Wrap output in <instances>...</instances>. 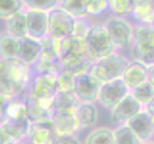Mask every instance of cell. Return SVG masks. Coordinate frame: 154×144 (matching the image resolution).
Listing matches in <instances>:
<instances>
[{
	"mask_svg": "<svg viewBox=\"0 0 154 144\" xmlns=\"http://www.w3.org/2000/svg\"><path fill=\"white\" fill-rule=\"evenodd\" d=\"M10 140H11V138L9 137L7 133L4 131L1 124H0V144H7Z\"/></svg>",
	"mask_w": 154,
	"mask_h": 144,
	"instance_id": "cell-40",
	"label": "cell"
},
{
	"mask_svg": "<svg viewBox=\"0 0 154 144\" xmlns=\"http://www.w3.org/2000/svg\"><path fill=\"white\" fill-rule=\"evenodd\" d=\"M12 98L7 97V96L0 93V124L4 122L7 117V112L9 105L11 103Z\"/></svg>",
	"mask_w": 154,
	"mask_h": 144,
	"instance_id": "cell-38",
	"label": "cell"
},
{
	"mask_svg": "<svg viewBox=\"0 0 154 144\" xmlns=\"http://www.w3.org/2000/svg\"><path fill=\"white\" fill-rule=\"evenodd\" d=\"M74 78L75 75L67 70L62 69L57 75V83L59 90L74 91Z\"/></svg>",
	"mask_w": 154,
	"mask_h": 144,
	"instance_id": "cell-35",
	"label": "cell"
},
{
	"mask_svg": "<svg viewBox=\"0 0 154 144\" xmlns=\"http://www.w3.org/2000/svg\"><path fill=\"white\" fill-rule=\"evenodd\" d=\"M143 109L131 94H128L111 110L110 119L115 126L125 125L132 117Z\"/></svg>",
	"mask_w": 154,
	"mask_h": 144,
	"instance_id": "cell-9",
	"label": "cell"
},
{
	"mask_svg": "<svg viewBox=\"0 0 154 144\" xmlns=\"http://www.w3.org/2000/svg\"><path fill=\"white\" fill-rule=\"evenodd\" d=\"M54 144H82L79 137L75 134H58Z\"/></svg>",
	"mask_w": 154,
	"mask_h": 144,
	"instance_id": "cell-37",
	"label": "cell"
},
{
	"mask_svg": "<svg viewBox=\"0 0 154 144\" xmlns=\"http://www.w3.org/2000/svg\"><path fill=\"white\" fill-rule=\"evenodd\" d=\"M7 144H29V143L26 142L24 139H21V140H10Z\"/></svg>",
	"mask_w": 154,
	"mask_h": 144,
	"instance_id": "cell-42",
	"label": "cell"
},
{
	"mask_svg": "<svg viewBox=\"0 0 154 144\" xmlns=\"http://www.w3.org/2000/svg\"><path fill=\"white\" fill-rule=\"evenodd\" d=\"M86 53H89L86 38L70 36L60 40L59 41L57 55L59 57L60 62L66 58L86 54Z\"/></svg>",
	"mask_w": 154,
	"mask_h": 144,
	"instance_id": "cell-14",
	"label": "cell"
},
{
	"mask_svg": "<svg viewBox=\"0 0 154 144\" xmlns=\"http://www.w3.org/2000/svg\"><path fill=\"white\" fill-rule=\"evenodd\" d=\"M127 125L142 141L154 138L152 116L144 109L130 119Z\"/></svg>",
	"mask_w": 154,
	"mask_h": 144,
	"instance_id": "cell-13",
	"label": "cell"
},
{
	"mask_svg": "<svg viewBox=\"0 0 154 144\" xmlns=\"http://www.w3.org/2000/svg\"><path fill=\"white\" fill-rule=\"evenodd\" d=\"M130 94L144 108L154 96V86L147 81L130 89Z\"/></svg>",
	"mask_w": 154,
	"mask_h": 144,
	"instance_id": "cell-28",
	"label": "cell"
},
{
	"mask_svg": "<svg viewBox=\"0 0 154 144\" xmlns=\"http://www.w3.org/2000/svg\"><path fill=\"white\" fill-rule=\"evenodd\" d=\"M22 9H25L22 0H0V19L6 20Z\"/></svg>",
	"mask_w": 154,
	"mask_h": 144,
	"instance_id": "cell-32",
	"label": "cell"
},
{
	"mask_svg": "<svg viewBox=\"0 0 154 144\" xmlns=\"http://www.w3.org/2000/svg\"><path fill=\"white\" fill-rule=\"evenodd\" d=\"M26 10H36L42 12H50L59 7L60 0H22Z\"/></svg>",
	"mask_w": 154,
	"mask_h": 144,
	"instance_id": "cell-33",
	"label": "cell"
},
{
	"mask_svg": "<svg viewBox=\"0 0 154 144\" xmlns=\"http://www.w3.org/2000/svg\"><path fill=\"white\" fill-rule=\"evenodd\" d=\"M151 25H152V26H153V27H154V21H153V23H152V24H151Z\"/></svg>",
	"mask_w": 154,
	"mask_h": 144,
	"instance_id": "cell-45",
	"label": "cell"
},
{
	"mask_svg": "<svg viewBox=\"0 0 154 144\" xmlns=\"http://www.w3.org/2000/svg\"><path fill=\"white\" fill-rule=\"evenodd\" d=\"M147 82L154 86V64L147 66Z\"/></svg>",
	"mask_w": 154,
	"mask_h": 144,
	"instance_id": "cell-39",
	"label": "cell"
},
{
	"mask_svg": "<svg viewBox=\"0 0 154 144\" xmlns=\"http://www.w3.org/2000/svg\"><path fill=\"white\" fill-rule=\"evenodd\" d=\"M122 79L131 89L136 86L147 81V65L142 62L131 60L124 70Z\"/></svg>",
	"mask_w": 154,
	"mask_h": 144,
	"instance_id": "cell-16",
	"label": "cell"
},
{
	"mask_svg": "<svg viewBox=\"0 0 154 144\" xmlns=\"http://www.w3.org/2000/svg\"><path fill=\"white\" fill-rule=\"evenodd\" d=\"M30 123L27 116H23L18 118H7L1 123V126L11 140H21L27 137Z\"/></svg>",
	"mask_w": 154,
	"mask_h": 144,
	"instance_id": "cell-21",
	"label": "cell"
},
{
	"mask_svg": "<svg viewBox=\"0 0 154 144\" xmlns=\"http://www.w3.org/2000/svg\"><path fill=\"white\" fill-rule=\"evenodd\" d=\"M142 144H154V138L148 139V140L146 141H142Z\"/></svg>",
	"mask_w": 154,
	"mask_h": 144,
	"instance_id": "cell-43",
	"label": "cell"
},
{
	"mask_svg": "<svg viewBox=\"0 0 154 144\" xmlns=\"http://www.w3.org/2000/svg\"><path fill=\"white\" fill-rule=\"evenodd\" d=\"M102 82L96 77L84 72L75 75L74 78V93L80 102L95 103L97 102L98 94Z\"/></svg>",
	"mask_w": 154,
	"mask_h": 144,
	"instance_id": "cell-7",
	"label": "cell"
},
{
	"mask_svg": "<svg viewBox=\"0 0 154 144\" xmlns=\"http://www.w3.org/2000/svg\"><path fill=\"white\" fill-rule=\"evenodd\" d=\"M91 23H89L86 18H75L74 26H73V32L72 36L86 38L88 36V33L90 31Z\"/></svg>",
	"mask_w": 154,
	"mask_h": 144,
	"instance_id": "cell-36",
	"label": "cell"
},
{
	"mask_svg": "<svg viewBox=\"0 0 154 144\" xmlns=\"http://www.w3.org/2000/svg\"><path fill=\"white\" fill-rule=\"evenodd\" d=\"M6 22V33L18 40H23L28 36V23H27V11L22 9L19 12L13 14Z\"/></svg>",
	"mask_w": 154,
	"mask_h": 144,
	"instance_id": "cell-18",
	"label": "cell"
},
{
	"mask_svg": "<svg viewBox=\"0 0 154 144\" xmlns=\"http://www.w3.org/2000/svg\"><path fill=\"white\" fill-rule=\"evenodd\" d=\"M132 44L144 48H154V27L152 25L133 24Z\"/></svg>",
	"mask_w": 154,
	"mask_h": 144,
	"instance_id": "cell-23",
	"label": "cell"
},
{
	"mask_svg": "<svg viewBox=\"0 0 154 144\" xmlns=\"http://www.w3.org/2000/svg\"><path fill=\"white\" fill-rule=\"evenodd\" d=\"M26 115L30 122H38L51 119V102H43L29 96L25 102Z\"/></svg>",
	"mask_w": 154,
	"mask_h": 144,
	"instance_id": "cell-17",
	"label": "cell"
},
{
	"mask_svg": "<svg viewBox=\"0 0 154 144\" xmlns=\"http://www.w3.org/2000/svg\"><path fill=\"white\" fill-rule=\"evenodd\" d=\"M114 131V144H142V140L127 124L116 126Z\"/></svg>",
	"mask_w": 154,
	"mask_h": 144,
	"instance_id": "cell-27",
	"label": "cell"
},
{
	"mask_svg": "<svg viewBox=\"0 0 154 144\" xmlns=\"http://www.w3.org/2000/svg\"><path fill=\"white\" fill-rule=\"evenodd\" d=\"M94 62V61L89 53H86V54L72 56L66 58L65 60H62L61 64L63 69L67 70L73 75H78L88 71L91 64Z\"/></svg>",
	"mask_w": 154,
	"mask_h": 144,
	"instance_id": "cell-22",
	"label": "cell"
},
{
	"mask_svg": "<svg viewBox=\"0 0 154 144\" xmlns=\"http://www.w3.org/2000/svg\"><path fill=\"white\" fill-rule=\"evenodd\" d=\"M131 59L124 56L119 51L94 61L91 64L88 71L90 74L96 77L102 83L122 78Z\"/></svg>",
	"mask_w": 154,
	"mask_h": 144,
	"instance_id": "cell-2",
	"label": "cell"
},
{
	"mask_svg": "<svg viewBox=\"0 0 154 144\" xmlns=\"http://www.w3.org/2000/svg\"><path fill=\"white\" fill-rule=\"evenodd\" d=\"M143 109L146 110V112L149 114H150V115H153L154 114V96H153V98L150 101H149V103Z\"/></svg>",
	"mask_w": 154,
	"mask_h": 144,
	"instance_id": "cell-41",
	"label": "cell"
},
{
	"mask_svg": "<svg viewBox=\"0 0 154 144\" xmlns=\"http://www.w3.org/2000/svg\"><path fill=\"white\" fill-rule=\"evenodd\" d=\"M79 130L94 127L99 118V110L95 103L80 102L74 110Z\"/></svg>",
	"mask_w": 154,
	"mask_h": 144,
	"instance_id": "cell-15",
	"label": "cell"
},
{
	"mask_svg": "<svg viewBox=\"0 0 154 144\" xmlns=\"http://www.w3.org/2000/svg\"><path fill=\"white\" fill-rule=\"evenodd\" d=\"M130 51H131V60L142 62L147 66L154 64V48H144L131 44Z\"/></svg>",
	"mask_w": 154,
	"mask_h": 144,
	"instance_id": "cell-31",
	"label": "cell"
},
{
	"mask_svg": "<svg viewBox=\"0 0 154 144\" xmlns=\"http://www.w3.org/2000/svg\"><path fill=\"white\" fill-rule=\"evenodd\" d=\"M102 24L112 38L118 51L130 48L132 44L133 23L128 17L112 14L105 18Z\"/></svg>",
	"mask_w": 154,
	"mask_h": 144,
	"instance_id": "cell-4",
	"label": "cell"
},
{
	"mask_svg": "<svg viewBox=\"0 0 154 144\" xmlns=\"http://www.w3.org/2000/svg\"><path fill=\"white\" fill-rule=\"evenodd\" d=\"M151 116H152V124H153V129H154V114L151 115Z\"/></svg>",
	"mask_w": 154,
	"mask_h": 144,
	"instance_id": "cell-44",
	"label": "cell"
},
{
	"mask_svg": "<svg viewBox=\"0 0 154 144\" xmlns=\"http://www.w3.org/2000/svg\"><path fill=\"white\" fill-rule=\"evenodd\" d=\"M20 52V40L9 35L0 34V59H17Z\"/></svg>",
	"mask_w": 154,
	"mask_h": 144,
	"instance_id": "cell-24",
	"label": "cell"
},
{
	"mask_svg": "<svg viewBox=\"0 0 154 144\" xmlns=\"http://www.w3.org/2000/svg\"><path fill=\"white\" fill-rule=\"evenodd\" d=\"M75 18L61 7L48 12V36L54 40H63L72 36Z\"/></svg>",
	"mask_w": 154,
	"mask_h": 144,
	"instance_id": "cell-5",
	"label": "cell"
},
{
	"mask_svg": "<svg viewBox=\"0 0 154 144\" xmlns=\"http://www.w3.org/2000/svg\"><path fill=\"white\" fill-rule=\"evenodd\" d=\"M88 51L94 61L117 52L114 42L102 23H91L86 37Z\"/></svg>",
	"mask_w": 154,
	"mask_h": 144,
	"instance_id": "cell-3",
	"label": "cell"
},
{
	"mask_svg": "<svg viewBox=\"0 0 154 144\" xmlns=\"http://www.w3.org/2000/svg\"><path fill=\"white\" fill-rule=\"evenodd\" d=\"M80 101L75 95L74 91L59 90L52 99L51 107L57 110H74Z\"/></svg>",
	"mask_w": 154,
	"mask_h": 144,
	"instance_id": "cell-25",
	"label": "cell"
},
{
	"mask_svg": "<svg viewBox=\"0 0 154 144\" xmlns=\"http://www.w3.org/2000/svg\"><path fill=\"white\" fill-rule=\"evenodd\" d=\"M28 36L41 40L48 35V13L36 11V10H26Z\"/></svg>",
	"mask_w": 154,
	"mask_h": 144,
	"instance_id": "cell-12",
	"label": "cell"
},
{
	"mask_svg": "<svg viewBox=\"0 0 154 144\" xmlns=\"http://www.w3.org/2000/svg\"><path fill=\"white\" fill-rule=\"evenodd\" d=\"M129 19L134 24L151 25L154 21V0H136Z\"/></svg>",
	"mask_w": 154,
	"mask_h": 144,
	"instance_id": "cell-19",
	"label": "cell"
},
{
	"mask_svg": "<svg viewBox=\"0 0 154 144\" xmlns=\"http://www.w3.org/2000/svg\"><path fill=\"white\" fill-rule=\"evenodd\" d=\"M51 121L58 134H75L79 130L77 120L72 110H52Z\"/></svg>",
	"mask_w": 154,
	"mask_h": 144,
	"instance_id": "cell-11",
	"label": "cell"
},
{
	"mask_svg": "<svg viewBox=\"0 0 154 144\" xmlns=\"http://www.w3.org/2000/svg\"><path fill=\"white\" fill-rule=\"evenodd\" d=\"M88 0H60L59 7L69 13L74 18H86V6Z\"/></svg>",
	"mask_w": 154,
	"mask_h": 144,
	"instance_id": "cell-29",
	"label": "cell"
},
{
	"mask_svg": "<svg viewBox=\"0 0 154 144\" xmlns=\"http://www.w3.org/2000/svg\"><path fill=\"white\" fill-rule=\"evenodd\" d=\"M109 12L108 0H88L86 6V13L88 16H100Z\"/></svg>",
	"mask_w": 154,
	"mask_h": 144,
	"instance_id": "cell-34",
	"label": "cell"
},
{
	"mask_svg": "<svg viewBox=\"0 0 154 144\" xmlns=\"http://www.w3.org/2000/svg\"><path fill=\"white\" fill-rule=\"evenodd\" d=\"M108 2L109 12L112 14L129 18L136 0H108Z\"/></svg>",
	"mask_w": 154,
	"mask_h": 144,
	"instance_id": "cell-30",
	"label": "cell"
},
{
	"mask_svg": "<svg viewBox=\"0 0 154 144\" xmlns=\"http://www.w3.org/2000/svg\"><path fill=\"white\" fill-rule=\"evenodd\" d=\"M42 52L41 41L27 37L20 40V52L18 59L21 60L24 64L32 66L38 61Z\"/></svg>",
	"mask_w": 154,
	"mask_h": 144,
	"instance_id": "cell-20",
	"label": "cell"
},
{
	"mask_svg": "<svg viewBox=\"0 0 154 144\" xmlns=\"http://www.w3.org/2000/svg\"><path fill=\"white\" fill-rule=\"evenodd\" d=\"M130 93V88L122 78L103 83L101 86L97 102L107 110H112Z\"/></svg>",
	"mask_w": 154,
	"mask_h": 144,
	"instance_id": "cell-6",
	"label": "cell"
},
{
	"mask_svg": "<svg viewBox=\"0 0 154 144\" xmlns=\"http://www.w3.org/2000/svg\"><path fill=\"white\" fill-rule=\"evenodd\" d=\"M59 91L57 83V75L45 73L37 74L31 84L30 97L43 101L51 102L56 93Z\"/></svg>",
	"mask_w": 154,
	"mask_h": 144,
	"instance_id": "cell-8",
	"label": "cell"
},
{
	"mask_svg": "<svg viewBox=\"0 0 154 144\" xmlns=\"http://www.w3.org/2000/svg\"><path fill=\"white\" fill-rule=\"evenodd\" d=\"M58 136L51 119L31 122L27 138L30 144H54Z\"/></svg>",
	"mask_w": 154,
	"mask_h": 144,
	"instance_id": "cell-10",
	"label": "cell"
},
{
	"mask_svg": "<svg viewBox=\"0 0 154 144\" xmlns=\"http://www.w3.org/2000/svg\"><path fill=\"white\" fill-rule=\"evenodd\" d=\"M84 144H114V131L109 127H96L86 136Z\"/></svg>",
	"mask_w": 154,
	"mask_h": 144,
	"instance_id": "cell-26",
	"label": "cell"
},
{
	"mask_svg": "<svg viewBox=\"0 0 154 144\" xmlns=\"http://www.w3.org/2000/svg\"><path fill=\"white\" fill-rule=\"evenodd\" d=\"M31 66L17 59H0V93L13 98L30 82Z\"/></svg>",
	"mask_w": 154,
	"mask_h": 144,
	"instance_id": "cell-1",
	"label": "cell"
}]
</instances>
